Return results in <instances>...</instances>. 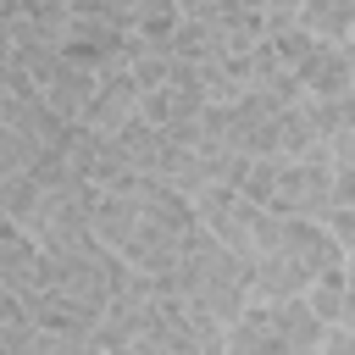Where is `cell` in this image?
Instances as JSON below:
<instances>
[{
	"instance_id": "3",
	"label": "cell",
	"mask_w": 355,
	"mask_h": 355,
	"mask_svg": "<svg viewBox=\"0 0 355 355\" xmlns=\"http://www.w3.org/2000/svg\"><path fill=\"white\" fill-rule=\"evenodd\" d=\"M94 83H100V72L94 67H83V61H72L67 50L55 55V67L39 78V89H44V100L61 111V116H83V105H89V94H94Z\"/></svg>"
},
{
	"instance_id": "19",
	"label": "cell",
	"mask_w": 355,
	"mask_h": 355,
	"mask_svg": "<svg viewBox=\"0 0 355 355\" xmlns=\"http://www.w3.org/2000/svg\"><path fill=\"white\" fill-rule=\"evenodd\" d=\"M139 116H150L155 128H166V122H172V89H166V83L144 89V94H139Z\"/></svg>"
},
{
	"instance_id": "17",
	"label": "cell",
	"mask_w": 355,
	"mask_h": 355,
	"mask_svg": "<svg viewBox=\"0 0 355 355\" xmlns=\"http://www.w3.org/2000/svg\"><path fill=\"white\" fill-rule=\"evenodd\" d=\"M72 17H100V22H116V28H133L128 17V0H67Z\"/></svg>"
},
{
	"instance_id": "16",
	"label": "cell",
	"mask_w": 355,
	"mask_h": 355,
	"mask_svg": "<svg viewBox=\"0 0 355 355\" xmlns=\"http://www.w3.org/2000/svg\"><path fill=\"white\" fill-rule=\"evenodd\" d=\"M277 161H283V155H255V161H250V172H244V183H239V194L266 205V200H272V189H277Z\"/></svg>"
},
{
	"instance_id": "5",
	"label": "cell",
	"mask_w": 355,
	"mask_h": 355,
	"mask_svg": "<svg viewBox=\"0 0 355 355\" xmlns=\"http://www.w3.org/2000/svg\"><path fill=\"white\" fill-rule=\"evenodd\" d=\"M227 349L233 355H288L277 327H272V300H250L233 322H227Z\"/></svg>"
},
{
	"instance_id": "7",
	"label": "cell",
	"mask_w": 355,
	"mask_h": 355,
	"mask_svg": "<svg viewBox=\"0 0 355 355\" xmlns=\"http://www.w3.org/2000/svg\"><path fill=\"white\" fill-rule=\"evenodd\" d=\"M311 288V272L283 255V250H266L255 255V283H250V300H288V294H305Z\"/></svg>"
},
{
	"instance_id": "12",
	"label": "cell",
	"mask_w": 355,
	"mask_h": 355,
	"mask_svg": "<svg viewBox=\"0 0 355 355\" xmlns=\"http://www.w3.org/2000/svg\"><path fill=\"white\" fill-rule=\"evenodd\" d=\"M322 133L311 128V116H305V100L300 105H288V111H277V155H311V144H316Z\"/></svg>"
},
{
	"instance_id": "22",
	"label": "cell",
	"mask_w": 355,
	"mask_h": 355,
	"mask_svg": "<svg viewBox=\"0 0 355 355\" xmlns=\"http://www.w3.org/2000/svg\"><path fill=\"white\" fill-rule=\"evenodd\" d=\"M349 44H355V28H349Z\"/></svg>"
},
{
	"instance_id": "10",
	"label": "cell",
	"mask_w": 355,
	"mask_h": 355,
	"mask_svg": "<svg viewBox=\"0 0 355 355\" xmlns=\"http://www.w3.org/2000/svg\"><path fill=\"white\" fill-rule=\"evenodd\" d=\"M39 150H44V139H39L33 128H22V122H0V178L28 172V166L39 161Z\"/></svg>"
},
{
	"instance_id": "13",
	"label": "cell",
	"mask_w": 355,
	"mask_h": 355,
	"mask_svg": "<svg viewBox=\"0 0 355 355\" xmlns=\"http://www.w3.org/2000/svg\"><path fill=\"white\" fill-rule=\"evenodd\" d=\"M128 17H133V33H144V39H172V28H178V0H128Z\"/></svg>"
},
{
	"instance_id": "20",
	"label": "cell",
	"mask_w": 355,
	"mask_h": 355,
	"mask_svg": "<svg viewBox=\"0 0 355 355\" xmlns=\"http://www.w3.org/2000/svg\"><path fill=\"white\" fill-rule=\"evenodd\" d=\"M322 349H327V355H355V327H349V322H327Z\"/></svg>"
},
{
	"instance_id": "1",
	"label": "cell",
	"mask_w": 355,
	"mask_h": 355,
	"mask_svg": "<svg viewBox=\"0 0 355 355\" xmlns=\"http://www.w3.org/2000/svg\"><path fill=\"white\" fill-rule=\"evenodd\" d=\"M333 205V161H316V155H283L277 161V189L266 200V211L277 216H322Z\"/></svg>"
},
{
	"instance_id": "11",
	"label": "cell",
	"mask_w": 355,
	"mask_h": 355,
	"mask_svg": "<svg viewBox=\"0 0 355 355\" xmlns=\"http://www.w3.org/2000/svg\"><path fill=\"white\" fill-rule=\"evenodd\" d=\"M305 116H311V128L322 139H333L338 128L355 122V89H344V94H305Z\"/></svg>"
},
{
	"instance_id": "8",
	"label": "cell",
	"mask_w": 355,
	"mask_h": 355,
	"mask_svg": "<svg viewBox=\"0 0 355 355\" xmlns=\"http://www.w3.org/2000/svg\"><path fill=\"white\" fill-rule=\"evenodd\" d=\"M294 72L305 78V89H311V94H344V89H349V50L322 39V50H316L305 67H294Z\"/></svg>"
},
{
	"instance_id": "2",
	"label": "cell",
	"mask_w": 355,
	"mask_h": 355,
	"mask_svg": "<svg viewBox=\"0 0 355 355\" xmlns=\"http://www.w3.org/2000/svg\"><path fill=\"white\" fill-rule=\"evenodd\" d=\"M277 250H283V255H294L311 277L344 261V244L327 233V222H322V216H283V222H277Z\"/></svg>"
},
{
	"instance_id": "6",
	"label": "cell",
	"mask_w": 355,
	"mask_h": 355,
	"mask_svg": "<svg viewBox=\"0 0 355 355\" xmlns=\"http://www.w3.org/2000/svg\"><path fill=\"white\" fill-rule=\"evenodd\" d=\"M33 272H39V239H33V227L17 222V216H0V277L22 294L33 283Z\"/></svg>"
},
{
	"instance_id": "4",
	"label": "cell",
	"mask_w": 355,
	"mask_h": 355,
	"mask_svg": "<svg viewBox=\"0 0 355 355\" xmlns=\"http://www.w3.org/2000/svg\"><path fill=\"white\" fill-rule=\"evenodd\" d=\"M272 327H277V338H283L288 355H316V349H322V333H327V322L311 311L305 294L272 300Z\"/></svg>"
},
{
	"instance_id": "18",
	"label": "cell",
	"mask_w": 355,
	"mask_h": 355,
	"mask_svg": "<svg viewBox=\"0 0 355 355\" xmlns=\"http://www.w3.org/2000/svg\"><path fill=\"white\" fill-rule=\"evenodd\" d=\"M322 222H327V233L344 244V255H355V205H327Z\"/></svg>"
},
{
	"instance_id": "14",
	"label": "cell",
	"mask_w": 355,
	"mask_h": 355,
	"mask_svg": "<svg viewBox=\"0 0 355 355\" xmlns=\"http://www.w3.org/2000/svg\"><path fill=\"white\" fill-rule=\"evenodd\" d=\"M39 178L33 172H11V178H0V216H17V222H28V211L39 205Z\"/></svg>"
},
{
	"instance_id": "21",
	"label": "cell",
	"mask_w": 355,
	"mask_h": 355,
	"mask_svg": "<svg viewBox=\"0 0 355 355\" xmlns=\"http://www.w3.org/2000/svg\"><path fill=\"white\" fill-rule=\"evenodd\" d=\"M261 6H294V11H300V0H261Z\"/></svg>"
},
{
	"instance_id": "9",
	"label": "cell",
	"mask_w": 355,
	"mask_h": 355,
	"mask_svg": "<svg viewBox=\"0 0 355 355\" xmlns=\"http://www.w3.org/2000/svg\"><path fill=\"white\" fill-rule=\"evenodd\" d=\"M300 28H311L327 44H344L355 28V0H300Z\"/></svg>"
},
{
	"instance_id": "15",
	"label": "cell",
	"mask_w": 355,
	"mask_h": 355,
	"mask_svg": "<svg viewBox=\"0 0 355 355\" xmlns=\"http://www.w3.org/2000/svg\"><path fill=\"white\" fill-rule=\"evenodd\" d=\"M272 44H277V61H283V67H305V61L322 50V39H316L311 28H300V22L283 28V33H272Z\"/></svg>"
}]
</instances>
